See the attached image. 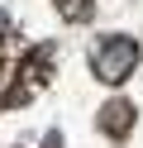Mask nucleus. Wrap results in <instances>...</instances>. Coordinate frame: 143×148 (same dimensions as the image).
I'll list each match as a JSON object with an SVG mask.
<instances>
[{
    "label": "nucleus",
    "instance_id": "f03ea898",
    "mask_svg": "<svg viewBox=\"0 0 143 148\" xmlns=\"http://www.w3.org/2000/svg\"><path fill=\"white\" fill-rule=\"evenodd\" d=\"M133 124V105L129 100H110V105L100 110V129L105 134H114V138H124V129Z\"/></svg>",
    "mask_w": 143,
    "mask_h": 148
},
{
    "label": "nucleus",
    "instance_id": "f257e3e1",
    "mask_svg": "<svg viewBox=\"0 0 143 148\" xmlns=\"http://www.w3.org/2000/svg\"><path fill=\"white\" fill-rule=\"evenodd\" d=\"M133 62H138V43L124 38V34L100 38V43H95V53H91V72L105 81V86H119V81L133 72Z\"/></svg>",
    "mask_w": 143,
    "mask_h": 148
},
{
    "label": "nucleus",
    "instance_id": "7ed1b4c3",
    "mask_svg": "<svg viewBox=\"0 0 143 148\" xmlns=\"http://www.w3.org/2000/svg\"><path fill=\"white\" fill-rule=\"evenodd\" d=\"M91 5H95V0H57V10H62V14H67V19H72V24H81V19H91Z\"/></svg>",
    "mask_w": 143,
    "mask_h": 148
}]
</instances>
